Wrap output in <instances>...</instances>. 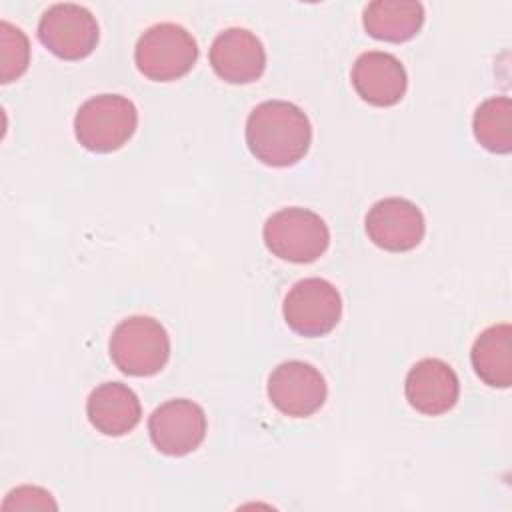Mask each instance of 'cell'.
I'll list each match as a JSON object with an SVG mask.
<instances>
[{"label": "cell", "instance_id": "obj_1", "mask_svg": "<svg viewBox=\"0 0 512 512\" xmlns=\"http://www.w3.org/2000/svg\"><path fill=\"white\" fill-rule=\"evenodd\" d=\"M312 142V126L304 110L292 102L266 100L246 120V144L256 160L284 168L300 162Z\"/></svg>", "mask_w": 512, "mask_h": 512}, {"label": "cell", "instance_id": "obj_2", "mask_svg": "<svg viewBox=\"0 0 512 512\" xmlns=\"http://www.w3.org/2000/svg\"><path fill=\"white\" fill-rule=\"evenodd\" d=\"M138 126V110L120 94L88 98L74 116V134L90 152H114L122 148Z\"/></svg>", "mask_w": 512, "mask_h": 512}, {"label": "cell", "instance_id": "obj_3", "mask_svg": "<svg viewBox=\"0 0 512 512\" xmlns=\"http://www.w3.org/2000/svg\"><path fill=\"white\" fill-rule=\"evenodd\" d=\"M264 244L280 260L308 264L318 260L328 244L330 230L326 222L308 208H282L264 224Z\"/></svg>", "mask_w": 512, "mask_h": 512}, {"label": "cell", "instance_id": "obj_4", "mask_svg": "<svg viewBox=\"0 0 512 512\" xmlns=\"http://www.w3.org/2000/svg\"><path fill=\"white\" fill-rule=\"evenodd\" d=\"M112 362L130 376H152L170 358L166 328L152 316H130L110 336Z\"/></svg>", "mask_w": 512, "mask_h": 512}, {"label": "cell", "instance_id": "obj_5", "mask_svg": "<svg viewBox=\"0 0 512 512\" xmlns=\"http://www.w3.org/2000/svg\"><path fill=\"white\" fill-rule=\"evenodd\" d=\"M198 58L192 34L172 22L150 26L136 44V68L150 80L172 82L186 76Z\"/></svg>", "mask_w": 512, "mask_h": 512}, {"label": "cell", "instance_id": "obj_6", "mask_svg": "<svg viewBox=\"0 0 512 512\" xmlns=\"http://www.w3.org/2000/svg\"><path fill=\"white\" fill-rule=\"evenodd\" d=\"M282 314L296 334L306 338L324 336L340 322L342 298L328 280L304 278L286 294Z\"/></svg>", "mask_w": 512, "mask_h": 512}, {"label": "cell", "instance_id": "obj_7", "mask_svg": "<svg viewBox=\"0 0 512 512\" xmlns=\"http://www.w3.org/2000/svg\"><path fill=\"white\" fill-rule=\"evenodd\" d=\"M40 42L62 60H80L94 52L100 30L92 12L80 4H52L38 22Z\"/></svg>", "mask_w": 512, "mask_h": 512}, {"label": "cell", "instance_id": "obj_8", "mask_svg": "<svg viewBox=\"0 0 512 512\" xmlns=\"http://www.w3.org/2000/svg\"><path fill=\"white\" fill-rule=\"evenodd\" d=\"M326 380L318 368L302 360L278 364L268 376L272 406L292 418H306L326 402Z\"/></svg>", "mask_w": 512, "mask_h": 512}, {"label": "cell", "instance_id": "obj_9", "mask_svg": "<svg viewBox=\"0 0 512 512\" xmlns=\"http://www.w3.org/2000/svg\"><path fill=\"white\" fill-rule=\"evenodd\" d=\"M206 414L200 404L174 398L160 404L148 418L152 444L168 456H186L194 452L206 436Z\"/></svg>", "mask_w": 512, "mask_h": 512}, {"label": "cell", "instance_id": "obj_10", "mask_svg": "<svg viewBox=\"0 0 512 512\" xmlns=\"http://www.w3.org/2000/svg\"><path fill=\"white\" fill-rule=\"evenodd\" d=\"M368 238L382 250L408 252L416 248L426 232L424 214L406 198L378 200L366 214Z\"/></svg>", "mask_w": 512, "mask_h": 512}, {"label": "cell", "instance_id": "obj_11", "mask_svg": "<svg viewBox=\"0 0 512 512\" xmlns=\"http://www.w3.org/2000/svg\"><path fill=\"white\" fill-rule=\"evenodd\" d=\"M210 66L228 84H250L266 68L262 42L246 28H226L210 46Z\"/></svg>", "mask_w": 512, "mask_h": 512}, {"label": "cell", "instance_id": "obj_12", "mask_svg": "<svg viewBox=\"0 0 512 512\" xmlns=\"http://www.w3.org/2000/svg\"><path fill=\"white\" fill-rule=\"evenodd\" d=\"M408 404L426 416H440L454 408L460 396V382L452 366L440 358L416 362L404 382Z\"/></svg>", "mask_w": 512, "mask_h": 512}, {"label": "cell", "instance_id": "obj_13", "mask_svg": "<svg viewBox=\"0 0 512 512\" xmlns=\"http://www.w3.org/2000/svg\"><path fill=\"white\" fill-rule=\"evenodd\" d=\"M352 86L364 102L384 108L394 106L404 98L408 78L396 56L370 50L356 58L352 66Z\"/></svg>", "mask_w": 512, "mask_h": 512}, {"label": "cell", "instance_id": "obj_14", "mask_svg": "<svg viewBox=\"0 0 512 512\" xmlns=\"http://www.w3.org/2000/svg\"><path fill=\"white\" fill-rule=\"evenodd\" d=\"M86 414L90 424L104 436H124L140 422L142 408L132 388L122 382H104L90 392Z\"/></svg>", "mask_w": 512, "mask_h": 512}, {"label": "cell", "instance_id": "obj_15", "mask_svg": "<svg viewBox=\"0 0 512 512\" xmlns=\"http://www.w3.org/2000/svg\"><path fill=\"white\" fill-rule=\"evenodd\" d=\"M364 30L384 42H406L424 24V6L414 0H374L364 8Z\"/></svg>", "mask_w": 512, "mask_h": 512}, {"label": "cell", "instance_id": "obj_16", "mask_svg": "<svg viewBox=\"0 0 512 512\" xmlns=\"http://www.w3.org/2000/svg\"><path fill=\"white\" fill-rule=\"evenodd\" d=\"M476 376L492 388L512 384V328L508 322L494 324L480 332L470 352Z\"/></svg>", "mask_w": 512, "mask_h": 512}, {"label": "cell", "instance_id": "obj_17", "mask_svg": "<svg viewBox=\"0 0 512 512\" xmlns=\"http://www.w3.org/2000/svg\"><path fill=\"white\" fill-rule=\"evenodd\" d=\"M474 136L490 152L508 154L512 150V102L508 96L484 100L472 120Z\"/></svg>", "mask_w": 512, "mask_h": 512}, {"label": "cell", "instance_id": "obj_18", "mask_svg": "<svg viewBox=\"0 0 512 512\" xmlns=\"http://www.w3.org/2000/svg\"><path fill=\"white\" fill-rule=\"evenodd\" d=\"M0 46H2L0 78L6 84L20 78L26 72L28 60H30V46H28L26 34L6 20L0 22Z\"/></svg>", "mask_w": 512, "mask_h": 512}]
</instances>
